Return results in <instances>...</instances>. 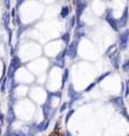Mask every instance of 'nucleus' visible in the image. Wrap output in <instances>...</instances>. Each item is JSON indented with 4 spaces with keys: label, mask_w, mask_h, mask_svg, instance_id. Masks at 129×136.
Instances as JSON below:
<instances>
[{
    "label": "nucleus",
    "mask_w": 129,
    "mask_h": 136,
    "mask_svg": "<svg viewBox=\"0 0 129 136\" xmlns=\"http://www.w3.org/2000/svg\"><path fill=\"white\" fill-rule=\"evenodd\" d=\"M10 14L8 11H5L4 13V16H2V22H4V26L6 30H9V22H10Z\"/></svg>",
    "instance_id": "f8f14e48"
},
{
    "label": "nucleus",
    "mask_w": 129,
    "mask_h": 136,
    "mask_svg": "<svg viewBox=\"0 0 129 136\" xmlns=\"http://www.w3.org/2000/svg\"><path fill=\"white\" fill-rule=\"evenodd\" d=\"M110 74H111V72H105L104 74H101V75H100V76H99V77H97V78H96V81H95V82H96V84H99V83H101V82L103 81V79H104L105 77H108V76H109V75H110Z\"/></svg>",
    "instance_id": "a211bd4d"
},
{
    "label": "nucleus",
    "mask_w": 129,
    "mask_h": 136,
    "mask_svg": "<svg viewBox=\"0 0 129 136\" xmlns=\"http://www.w3.org/2000/svg\"><path fill=\"white\" fill-rule=\"evenodd\" d=\"M96 85H97V84H96V82H92V83H91V84L88 85V86H87V87H86V89L84 90V93H88V92H91V91L93 90L94 87L96 86Z\"/></svg>",
    "instance_id": "4be33fe9"
},
{
    "label": "nucleus",
    "mask_w": 129,
    "mask_h": 136,
    "mask_svg": "<svg viewBox=\"0 0 129 136\" xmlns=\"http://www.w3.org/2000/svg\"><path fill=\"white\" fill-rule=\"evenodd\" d=\"M109 58H110V60H111V65H112V67L116 70H118L120 68V66H121V64H120V53L116 52L114 55L109 57Z\"/></svg>",
    "instance_id": "6e6552de"
},
{
    "label": "nucleus",
    "mask_w": 129,
    "mask_h": 136,
    "mask_svg": "<svg viewBox=\"0 0 129 136\" xmlns=\"http://www.w3.org/2000/svg\"><path fill=\"white\" fill-rule=\"evenodd\" d=\"M66 56H68V47L64 48V50L61 51V52L59 53L58 56L56 57V59L53 60V65L59 68H65L66 67Z\"/></svg>",
    "instance_id": "7ed1b4c3"
},
{
    "label": "nucleus",
    "mask_w": 129,
    "mask_h": 136,
    "mask_svg": "<svg viewBox=\"0 0 129 136\" xmlns=\"http://www.w3.org/2000/svg\"><path fill=\"white\" fill-rule=\"evenodd\" d=\"M5 6L7 9H9V6H10V1H5Z\"/></svg>",
    "instance_id": "cd10ccee"
},
{
    "label": "nucleus",
    "mask_w": 129,
    "mask_h": 136,
    "mask_svg": "<svg viewBox=\"0 0 129 136\" xmlns=\"http://www.w3.org/2000/svg\"><path fill=\"white\" fill-rule=\"evenodd\" d=\"M104 19L105 22L108 23L109 25L111 26L113 31H116V32H119V26H118V19L114 18L113 16V11L111 8H107L105 9V13H104Z\"/></svg>",
    "instance_id": "f03ea898"
},
{
    "label": "nucleus",
    "mask_w": 129,
    "mask_h": 136,
    "mask_svg": "<svg viewBox=\"0 0 129 136\" xmlns=\"http://www.w3.org/2000/svg\"><path fill=\"white\" fill-rule=\"evenodd\" d=\"M69 14H70V8L68 7V6H64V7L61 8V11H60V17H61L62 19L67 18V17L69 16Z\"/></svg>",
    "instance_id": "4468645a"
},
{
    "label": "nucleus",
    "mask_w": 129,
    "mask_h": 136,
    "mask_svg": "<svg viewBox=\"0 0 129 136\" xmlns=\"http://www.w3.org/2000/svg\"><path fill=\"white\" fill-rule=\"evenodd\" d=\"M129 95V84L126 82V89H125V96L127 98V96Z\"/></svg>",
    "instance_id": "bb28decb"
},
{
    "label": "nucleus",
    "mask_w": 129,
    "mask_h": 136,
    "mask_svg": "<svg viewBox=\"0 0 129 136\" xmlns=\"http://www.w3.org/2000/svg\"><path fill=\"white\" fill-rule=\"evenodd\" d=\"M65 136H73V135H71V133L69 132V130H67V132H66V134H65Z\"/></svg>",
    "instance_id": "c756f323"
},
{
    "label": "nucleus",
    "mask_w": 129,
    "mask_h": 136,
    "mask_svg": "<svg viewBox=\"0 0 129 136\" xmlns=\"http://www.w3.org/2000/svg\"><path fill=\"white\" fill-rule=\"evenodd\" d=\"M2 136H4V135H2Z\"/></svg>",
    "instance_id": "72a5a7b5"
},
{
    "label": "nucleus",
    "mask_w": 129,
    "mask_h": 136,
    "mask_svg": "<svg viewBox=\"0 0 129 136\" xmlns=\"http://www.w3.org/2000/svg\"><path fill=\"white\" fill-rule=\"evenodd\" d=\"M62 40V42H64V43L66 44V47H68V45L70 44V32H66V33H64L61 35V38H60Z\"/></svg>",
    "instance_id": "2eb2a0df"
},
{
    "label": "nucleus",
    "mask_w": 129,
    "mask_h": 136,
    "mask_svg": "<svg viewBox=\"0 0 129 136\" xmlns=\"http://www.w3.org/2000/svg\"><path fill=\"white\" fill-rule=\"evenodd\" d=\"M67 91H68V96H69V99H70V98H73V96L77 93V91H76L75 89H74V85L71 84V83H70L69 85H68V90H67Z\"/></svg>",
    "instance_id": "f3484780"
},
{
    "label": "nucleus",
    "mask_w": 129,
    "mask_h": 136,
    "mask_svg": "<svg viewBox=\"0 0 129 136\" xmlns=\"http://www.w3.org/2000/svg\"><path fill=\"white\" fill-rule=\"evenodd\" d=\"M67 108H69V102H64V103L61 104V107H60L59 109V112H64L67 110Z\"/></svg>",
    "instance_id": "b1692460"
},
{
    "label": "nucleus",
    "mask_w": 129,
    "mask_h": 136,
    "mask_svg": "<svg viewBox=\"0 0 129 136\" xmlns=\"http://www.w3.org/2000/svg\"><path fill=\"white\" fill-rule=\"evenodd\" d=\"M110 103H112L117 109H122L125 108V99L122 95H116V96H111L110 100H109Z\"/></svg>",
    "instance_id": "0eeeda50"
},
{
    "label": "nucleus",
    "mask_w": 129,
    "mask_h": 136,
    "mask_svg": "<svg viewBox=\"0 0 129 136\" xmlns=\"http://www.w3.org/2000/svg\"><path fill=\"white\" fill-rule=\"evenodd\" d=\"M13 136H27V134L23 130H15V132H13Z\"/></svg>",
    "instance_id": "a878e982"
},
{
    "label": "nucleus",
    "mask_w": 129,
    "mask_h": 136,
    "mask_svg": "<svg viewBox=\"0 0 129 136\" xmlns=\"http://www.w3.org/2000/svg\"><path fill=\"white\" fill-rule=\"evenodd\" d=\"M74 112H75V109H73V108L68 110L67 115H66V117H65V123H66V124H68V121H69V119H70L71 116L74 115Z\"/></svg>",
    "instance_id": "412c9836"
},
{
    "label": "nucleus",
    "mask_w": 129,
    "mask_h": 136,
    "mask_svg": "<svg viewBox=\"0 0 129 136\" xmlns=\"http://www.w3.org/2000/svg\"><path fill=\"white\" fill-rule=\"evenodd\" d=\"M50 120H43L40 124H36V132H44L48 129Z\"/></svg>",
    "instance_id": "9d476101"
},
{
    "label": "nucleus",
    "mask_w": 129,
    "mask_h": 136,
    "mask_svg": "<svg viewBox=\"0 0 129 136\" xmlns=\"http://www.w3.org/2000/svg\"><path fill=\"white\" fill-rule=\"evenodd\" d=\"M129 44V30L125 28L118 35V49L120 51H125Z\"/></svg>",
    "instance_id": "f257e3e1"
},
{
    "label": "nucleus",
    "mask_w": 129,
    "mask_h": 136,
    "mask_svg": "<svg viewBox=\"0 0 129 136\" xmlns=\"http://www.w3.org/2000/svg\"><path fill=\"white\" fill-rule=\"evenodd\" d=\"M1 82H2V81H0V83H1Z\"/></svg>",
    "instance_id": "2f4dec72"
},
{
    "label": "nucleus",
    "mask_w": 129,
    "mask_h": 136,
    "mask_svg": "<svg viewBox=\"0 0 129 136\" xmlns=\"http://www.w3.org/2000/svg\"><path fill=\"white\" fill-rule=\"evenodd\" d=\"M27 28H28V25H21V26L18 27V34H17V35H18V38L22 35V33L24 32V31L27 30Z\"/></svg>",
    "instance_id": "5701e85b"
},
{
    "label": "nucleus",
    "mask_w": 129,
    "mask_h": 136,
    "mask_svg": "<svg viewBox=\"0 0 129 136\" xmlns=\"http://www.w3.org/2000/svg\"><path fill=\"white\" fill-rule=\"evenodd\" d=\"M22 4H23V1H18V2H17V4H16V9H17V8H18Z\"/></svg>",
    "instance_id": "c85d7f7f"
},
{
    "label": "nucleus",
    "mask_w": 129,
    "mask_h": 136,
    "mask_svg": "<svg viewBox=\"0 0 129 136\" xmlns=\"http://www.w3.org/2000/svg\"><path fill=\"white\" fill-rule=\"evenodd\" d=\"M117 49H118V44H112V45H110V47H109L108 49H107V51L104 52V56L109 58V57H111L112 55H114L116 52H118V50H117Z\"/></svg>",
    "instance_id": "9b49d317"
},
{
    "label": "nucleus",
    "mask_w": 129,
    "mask_h": 136,
    "mask_svg": "<svg viewBox=\"0 0 129 136\" xmlns=\"http://www.w3.org/2000/svg\"><path fill=\"white\" fill-rule=\"evenodd\" d=\"M51 136H54V135H51Z\"/></svg>",
    "instance_id": "473e14b6"
},
{
    "label": "nucleus",
    "mask_w": 129,
    "mask_h": 136,
    "mask_svg": "<svg viewBox=\"0 0 129 136\" xmlns=\"http://www.w3.org/2000/svg\"><path fill=\"white\" fill-rule=\"evenodd\" d=\"M68 79H69V69L68 68H65L64 73H62V83H61V89H64L66 83L68 82Z\"/></svg>",
    "instance_id": "ddd939ff"
},
{
    "label": "nucleus",
    "mask_w": 129,
    "mask_h": 136,
    "mask_svg": "<svg viewBox=\"0 0 129 136\" xmlns=\"http://www.w3.org/2000/svg\"><path fill=\"white\" fill-rule=\"evenodd\" d=\"M119 112H120V115H121L122 117H125L126 120L129 123V115H128V111H127V108L125 107V108H122V109H120Z\"/></svg>",
    "instance_id": "6ab92c4d"
},
{
    "label": "nucleus",
    "mask_w": 129,
    "mask_h": 136,
    "mask_svg": "<svg viewBox=\"0 0 129 136\" xmlns=\"http://www.w3.org/2000/svg\"><path fill=\"white\" fill-rule=\"evenodd\" d=\"M121 68H122V70H124V73L129 74V59H126V60L124 61Z\"/></svg>",
    "instance_id": "aec40b11"
},
{
    "label": "nucleus",
    "mask_w": 129,
    "mask_h": 136,
    "mask_svg": "<svg viewBox=\"0 0 129 136\" xmlns=\"http://www.w3.org/2000/svg\"><path fill=\"white\" fill-rule=\"evenodd\" d=\"M7 121H8L9 127L13 125V123H15V121H16V115H15V111H14V109H13V107H11V106H9V109H8Z\"/></svg>",
    "instance_id": "1a4fd4ad"
},
{
    "label": "nucleus",
    "mask_w": 129,
    "mask_h": 136,
    "mask_svg": "<svg viewBox=\"0 0 129 136\" xmlns=\"http://www.w3.org/2000/svg\"><path fill=\"white\" fill-rule=\"evenodd\" d=\"M88 5V1H82V0H76L75 1V7H76V22L81 21V16L83 15V13L85 11L86 7Z\"/></svg>",
    "instance_id": "20e7f679"
},
{
    "label": "nucleus",
    "mask_w": 129,
    "mask_h": 136,
    "mask_svg": "<svg viewBox=\"0 0 129 136\" xmlns=\"http://www.w3.org/2000/svg\"><path fill=\"white\" fill-rule=\"evenodd\" d=\"M127 83H128V84H129V79H128V81H127Z\"/></svg>",
    "instance_id": "7c9ffc66"
},
{
    "label": "nucleus",
    "mask_w": 129,
    "mask_h": 136,
    "mask_svg": "<svg viewBox=\"0 0 129 136\" xmlns=\"http://www.w3.org/2000/svg\"><path fill=\"white\" fill-rule=\"evenodd\" d=\"M74 27H76V16H71L69 18V21H68V24H67L68 32H69V30H71Z\"/></svg>",
    "instance_id": "dca6fc26"
},
{
    "label": "nucleus",
    "mask_w": 129,
    "mask_h": 136,
    "mask_svg": "<svg viewBox=\"0 0 129 136\" xmlns=\"http://www.w3.org/2000/svg\"><path fill=\"white\" fill-rule=\"evenodd\" d=\"M78 44H79L78 40H74L68 45V57H69L71 60L76 59L77 55H78Z\"/></svg>",
    "instance_id": "423d86ee"
},
{
    "label": "nucleus",
    "mask_w": 129,
    "mask_h": 136,
    "mask_svg": "<svg viewBox=\"0 0 129 136\" xmlns=\"http://www.w3.org/2000/svg\"><path fill=\"white\" fill-rule=\"evenodd\" d=\"M129 7H128V4H126V7L124 9V13H122L121 17L118 19V26H119V30H122L125 28L126 26L128 25V22H129Z\"/></svg>",
    "instance_id": "39448f33"
},
{
    "label": "nucleus",
    "mask_w": 129,
    "mask_h": 136,
    "mask_svg": "<svg viewBox=\"0 0 129 136\" xmlns=\"http://www.w3.org/2000/svg\"><path fill=\"white\" fill-rule=\"evenodd\" d=\"M7 82H8V78H7V77H5L4 79H2L1 89H0V91H1V92H6V86H7Z\"/></svg>",
    "instance_id": "393cba45"
}]
</instances>
